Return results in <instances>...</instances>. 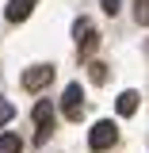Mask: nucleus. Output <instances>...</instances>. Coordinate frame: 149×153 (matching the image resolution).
<instances>
[{"instance_id": "9b49d317", "label": "nucleus", "mask_w": 149, "mask_h": 153, "mask_svg": "<svg viewBox=\"0 0 149 153\" xmlns=\"http://www.w3.org/2000/svg\"><path fill=\"white\" fill-rule=\"evenodd\" d=\"M92 80H96V84H103V80H107V69H103L99 61H96V65H92Z\"/></svg>"}, {"instance_id": "9d476101", "label": "nucleus", "mask_w": 149, "mask_h": 153, "mask_svg": "<svg viewBox=\"0 0 149 153\" xmlns=\"http://www.w3.org/2000/svg\"><path fill=\"white\" fill-rule=\"evenodd\" d=\"M99 8H103V12H107V16H115V12H119V8H122V0H99Z\"/></svg>"}, {"instance_id": "f03ea898", "label": "nucleus", "mask_w": 149, "mask_h": 153, "mask_svg": "<svg viewBox=\"0 0 149 153\" xmlns=\"http://www.w3.org/2000/svg\"><path fill=\"white\" fill-rule=\"evenodd\" d=\"M54 80V65H31L27 73H23V88L27 92H38V88H46Z\"/></svg>"}, {"instance_id": "423d86ee", "label": "nucleus", "mask_w": 149, "mask_h": 153, "mask_svg": "<svg viewBox=\"0 0 149 153\" xmlns=\"http://www.w3.org/2000/svg\"><path fill=\"white\" fill-rule=\"evenodd\" d=\"M115 111L119 115H134L138 111V92H122L119 100H115Z\"/></svg>"}, {"instance_id": "1a4fd4ad", "label": "nucleus", "mask_w": 149, "mask_h": 153, "mask_svg": "<svg viewBox=\"0 0 149 153\" xmlns=\"http://www.w3.org/2000/svg\"><path fill=\"white\" fill-rule=\"evenodd\" d=\"M12 115H16V107H12V103H8V100H0V126H4V123H8V119H12Z\"/></svg>"}, {"instance_id": "0eeeda50", "label": "nucleus", "mask_w": 149, "mask_h": 153, "mask_svg": "<svg viewBox=\"0 0 149 153\" xmlns=\"http://www.w3.org/2000/svg\"><path fill=\"white\" fill-rule=\"evenodd\" d=\"M35 123L38 126H54V107L42 100V103H35Z\"/></svg>"}, {"instance_id": "20e7f679", "label": "nucleus", "mask_w": 149, "mask_h": 153, "mask_svg": "<svg viewBox=\"0 0 149 153\" xmlns=\"http://www.w3.org/2000/svg\"><path fill=\"white\" fill-rule=\"evenodd\" d=\"M38 0H8V8H4V16H8V23H23V19L35 12Z\"/></svg>"}, {"instance_id": "f8f14e48", "label": "nucleus", "mask_w": 149, "mask_h": 153, "mask_svg": "<svg viewBox=\"0 0 149 153\" xmlns=\"http://www.w3.org/2000/svg\"><path fill=\"white\" fill-rule=\"evenodd\" d=\"M138 23H149V0H138Z\"/></svg>"}, {"instance_id": "6e6552de", "label": "nucleus", "mask_w": 149, "mask_h": 153, "mask_svg": "<svg viewBox=\"0 0 149 153\" xmlns=\"http://www.w3.org/2000/svg\"><path fill=\"white\" fill-rule=\"evenodd\" d=\"M19 149H23L19 134H0V153H19Z\"/></svg>"}, {"instance_id": "39448f33", "label": "nucleus", "mask_w": 149, "mask_h": 153, "mask_svg": "<svg viewBox=\"0 0 149 153\" xmlns=\"http://www.w3.org/2000/svg\"><path fill=\"white\" fill-rule=\"evenodd\" d=\"M73 35H76V42H80L84 50L96 46V35H92V23H88V19H76V23H73Z\"/></svg>"}, {"instance_id": "7ed1b4c3", "label": "nucleus", "mask_w": 149, "mask_h": 153, "mask_svg": "<svg viewBox=\"0 0 149 153\" xmlns=\"http://www.w3.org/2000/svg\"><path fill=\"white\" fill-rule=\"evenodd\" d=\"M80 84H69V88H65V96H61V107H65V115H69V119H80V111H84V100H80Z\"/></svg>"}, {"instance_id": "f257e3e1", "label": "nucleus", "mask_w": 149, "mask_h": 153, "mask_svg": "<svg viewBox=\"0 0 149 153\" xmlns=\"http://www.w3.org/2000/svg\"><path fill=\"white\" fill-rule=\"evenodd\" d=\"M115 142H119V126H115L111 119H99L92 130H88V146L92 149H111Z\"/></svg>"}]
</instances>
